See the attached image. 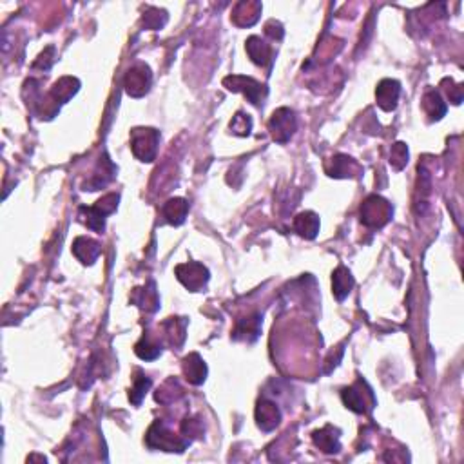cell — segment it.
<instances>
[{"instance_id":"obj_1","label":"cell","mask_w":464,"mask_h":464,"mask_svg":"<svg viewBox=\"0 0 464 464\" xmlns=\"http://www.w3.org/2000/svg\"><path fill=\"white\" fill-rule=\"evenodd\" d=\"M145 443L149 448L161 450V452H183L191 441L183 439L181 435H174L171 430H167L161 421H154L145 435Z\"/></svg>"},{"instance_id":"obj_2","label":"cell","mask_w":464,"mask_h":464,"mask_svg":"<svg viewBox=\"0 0 464 464\" xmlns=\"http://www.w3.org/2000/svg\"><path fill=\"white\" fill-rule=\"evenodd\" d=\"M394 209H392L390 201L377 194L368 196L367 200L363 201L361 205V223L372 227V229H381L390 221Z\"/></svg>"},{"instance_id":"obj_3","label":"cell","mask_w":464,"mask_h":464,"mask_svg":"<svg viewBox=\"0 0 464 464\" xmlns=\"http://www.w3.org/2000/svg\"><path fill=\"white\" fill-rule=\"evenodd\" d=\"M160 132L151 128H137L131 131L132 154L140 161H152L157 158Z\"/></svg>"},{"instance_id":"obj_4","label":"cell","mask_w":464,"mask_h":464,"mask_svg":"<svg viewBox=\"0 0 464 464\" xmlns=\"http://www.w3.org/2000/svg\"><path fill=\"white\" fill-rule=\"evenodd\" d=\"M223 85L232 93H243L249 98L252 105H261L267 97V88L263 83H259L252 77H243V74H230L223 79Z\"/></svg>"},{"instance_id":"obj_5","label":"cell","mask_w":464,"mask_h":464,"mask_svg":"<svg viewBox=\"0 0 464 464\" xmlns=\"http://www.w3.org/2000/svg\"><path fill=\"white\" fill-rule=\"evenodd\" d=\"M341 399L347 405V408H350L356 414H367L376 406L374 392L365 381H357L356 385L345 388L341 392Z\"/></svg>"},{"instance_id":"obj_6","label":"cell","mask_w":464,"mask_h":464,"mask_svg":"<svg viewBox=\"0 0 464 464\" xmlns=\"http://www.w3.org/2000/svg\"><path fill=\"white\" fill-rule=\"evenodd\" d=\"M298 129V120L292 109L279 108L272 112L269 120V131L278 143H287Z\"/></svg>"},{"instance_id":"obj_7","label":"cell","mask_w":464,"mask_h":464,"mask_svg":"<svg viewBox=\"0 0 464 464\" xmlns=\"http://www.w3.org/2000/svg\"><path fill=\"white\" fill-rule=\"evenodd\" d=\"M174 272H176L178 281H180L185 288H189L191 292L201 290L210 278L207 267H203V265L198 263V261H187V263L178 265L176 269H174Z\"/></svg>"},{"instance_id":"obj_8","label":"cell","mask_w":464,"mask_h":464,"mask_svg":"<svg viewBox=\"0 0 464 464\" xmlns=\"http://www.w3.org/2000/svg\"><path fill=\"white\" fill-rule=\"evenodd\" d=\"M152 83V74L149 65L145 64H137L132 65L131 69L125 74V80H123V85H125V91H128L129 97L140 98L149 91Z\"/></svg>"},{"instance_id":"obj_9","label":"cell","mask_w":464,"mask_h":464,"mask_svg":"<svg viewBox=\"0 0 464 464\" xmlns=\"http://www.w3.org/2000/svg\"><path fill=\"white\" fill-rule=\"evenodd\" d=\"M256 423L263 432H272L281 423V412L278 405L269 399H259L256 406Z\"/></svg>"},{"instance_id":"obj_10","label":"cell","mask_w":464,"mask_h":464,"mask_svg":"<svg viewBox=\"0 0 464 464\" xmlns=\"http://www.w3.org/2000/svg\"><path fill=\"white\" fill-rule=\"evenodd\" d=\"M401 94V83L397 80L385 79L379 82L376 89V100L377 105L383 109V111L390 112L397 108V100H399Z\"/></svg>"},{"instance_id":"obj_11","label":"cell","mask_w":464,"mask_h":464,"mask_svg":"<svg viewBox=\"0 0 464 464\" xmlns=\"http://www.w3.org/2000/svg\"><path fill=\"white\" fill-rule=\"evenodd\" d=\"M327 174L332 178H352L357 176L359 172V165L354 158L347 157V154H336L327 161Z\"/></svg>"},{"instance_id":"obj_12","label":"cell","mask_w":464,"mask_h":464,"mask_svg":"<svg viewBox=\"0 0 464 464\" xmlns=\"http://www.w3.org/2000/svg\"><path fill=\"white\" fill-rule=\"evenodd\" d=\"M102 252V247L98 241H94L93 238H88V236H79L77 240L73 241V254L77 256L79 261H82L83 265H93Z\"/></svg>"},{"instance_id":"obj_13","label":"cell","mask_w":464,"mask_h":464,"mask_svg":"<svg viewBox=\"0 0 464 464\" xmlns=\"http://www.w3.org/2000/svg\"><path fill=\"white\" fill-rule=\"evenodd\" d=\"M183 376H185L187 381L196 386L205 381L207 365L200 357V354L192 352L183 359Z\"/></svg>"},{"instance_id":"obj_14","label":"cell","mask_w":464,"mask_h":464,"mask_svg":"<svg viewBox=\"0 0 464 464\" xmlns=\"http://www.w3.org/2000/svg\"><path fill=\"white\" fill-rule=\"evenodd\" d=\"M294 230L305 240H314L319 232V216L312 212V210L299 212L294 218Z\"/></svg>"},{"instance_id":"obj_15","label":"cell","mask_w":464,"mask_h":464,"mask_svg":"<svg viewBox=\"0 0 464 464\" xmlns=\"http://www.w3.org/2000/svg\"><path fill=\"white\" fill-rule=\"evenodd\" d=\"M312 441L314 445L318 446L321 452H325V454H336V452L341 450V445H339V430L330 425H327L321 430L314 432Z\"/></svg>"},{"instance_id":"obj_16","label":"cell","mask_w":464,"mask_h":464,"mask_svg":"<svg viewBox=\"0 0 464 464\" xmlns=\"http://www.w3.org/2000/svg\"><path fill=\"white\" fill-rule=\"evenodd\" d=\"M161 214L165 218L167 223L171 225H181L185 221L187 214H189V203L183 198H171L167 200L161 207Z\"/></svg>"},{"instance_id":"obj_17","label":"cell","mask_w":464,"mask_h":464,"mask_svg":"<svg viewBox=\"0 0 464 464\" xmlns=\"http://www.w3.org/2000/svg\"><path fill=\"white\" fill-rule=\"evenodd\" d=\"M245 49H247V53H249L250 60L254 62L256 65H267L270 62V57H272V49L270 46L261 40V37H249L247 39V44H245Z\"/></svg>"},{"instance_id":"obj_18","label":"cell","mask_w":464,"mask_h":464,"mask_svg":"<svg viewBox=\"0 0 464 464\" xmlns=\"http://www.w3.org/2000/svg\"><path fill=\"white\" fill-rule=\"evenodd\" d=\"M354 288V276L347 267L339 265L332 274V292L337 301H343L347 298L350 290Z\"/></svg>"},{"instance_id":"obj_19","label":"cell","mask_w":464,"mask_h":464,"mask_svg":"<svg viewBox=\"0 0 464 464\" xmlns=\"http://www.w3.org/2000/svg\"><path fill=\"white\" fill-rule=\"evenodd\" d=\"M261 332V316L252 314L249 318H243L236 323L234 339H243V341H254Z\"/></svg>"},{"instance_id":"obj_20","label":"cell","mask_w":464,"mask_h":464,"mask_svg":"<svg viewBox=\"0 0 464 464\" xmlns=\"http://www.w3.org/2000/svg\"><path fill=\"white\" fill-rule=\"evenodd\" d=\"M80 88V82L73 77H62L59 82H54V85L51 88V98H53L57 103H65L69 98H73L77 94Z\"/></svg>"},{"instance_id":"obj_21","label":"cell","mask_w":464,"mask_h":464,"mask_svg":"<svg viewBox=\"0 0 464 464\" xmlns=\"http://www.w3.org/2000/svg\"><path fill=\"white\" fill-rule=\"evenodd\" d=\"M423 108H425L426 114L430 117L432 122H437L446 114V103L443 102L441 94L434 89H428L423 97Z\"/></svg>"},{"instance_id":"obj_22","label":"cell","mask_w":464,"mask_h":464,"mask_svg":"<svg viewBox=\"0 0 464 464\" xmlns=\"http://www.w3.org/2000/svg\"><path fill=\"white\" fill-rule=\"evenodd\" d=\"M161 327L165 330V337L169 339L171 345H174V347H181V345H183V341H185V327H187L185 318H169L167 321L161 323Z\"/></svg>"},{"instance_id":"obj_23","label":"cell","mask_w":464,"mask_h":464,"mask_svg":"<svg viewBox=\"0 0 464 464\" xmlns=\"http://www.w3.org/2000/svg\"><path fill=\"white\" fill-rule=\"evenodd\" d=\"M132 299H134V303H138V307H142L147 312H157L158 307H160L154 283H149V287L145 288H134V298Z\"/></svg>"},{"instance_id":"obj_24","label":"cell","mask_w":464,"mask_h":464,"mask_svg":"<svg viewBox=\"0 0 464 464\" xmlns=\"http://www.w3.org/2000/svg\"><path fill=\"white\" fill-rule=\"evenodd\" d=\"M134 354L143 361H152L161 354V345L154 341L149 334H143L142 339L134 345Z\"/></svg>"},{"instance_id":"obj_25","label":"cell","mask_w":464,"mask_h":464,"mask_svg":"<svg viewBox=\"0 0 464 464\" xmlns=\"http://www.w3.org/2000/svg\"><path fill=\"white\" fill-rule=\"evenodd\" d=\"M80 218L85 225H88L89 229L94 230V232H103L105 229V218L108 216H103L97 207H80Z\"/></svg>"},{"instance_id":"obj_26","label":"cell","mask_w":464,"mask_h":464,"mask_svg":"<svg viewBox=\"0 0 464 464\" xmlns=\"http://www.w3.org/2000/svg\"><path fill=\"white\" fill-rule=\"evenodd\" d=\"M151 379L149 377H145L142 374V372H137V377H134V381H132V388L131 392H129V399H131L132 405H140L142 403V399L145 397V394L149 392V388H151Z\"/></svg>"},{"instance_id":"obj_27","label":"cell","mask_w":464,"mask_h":464,"mask_svg":"<svg viewBox=\"0 0 464 464\" xmlns=\"http://www.w3.org/2000/svg\"><path fill=\"white\" fill-rule=\"evenodd\" d=\"M230 131L238 134V137H249L250 131H252V118L245 112L238 111L230 120Z\"/></svg>"},{"instance_id":"obj_28","label":"cell","mask_w":464,"mask_h":464,"mask_svg":"<svg viewBox=\"0 0 464 464\" xmlns=\"http://www.w3.org/2000/svg\"><path fill=\"white\" fill-rule=\"evenodd\" d=\"M390 163L394 165L396 171L405 169L406 163H408V147H406L403 142H397L396 145H392Z\"/></svg>"},{"instance_id":"obj_29","label":"cell","mask_w":464,"mask_h":464,"mask_svg":"<svg viewBox=\"0 0 464 464\" xmlns=\"http://www.w3.org/2000/svg\"><path fill=\"white\" fill-rule=\"evenodd\" d=\"M161 13H163V11L160 10H149L145 15H143V24H145L147 28H151V30H160L161 26L165 24V20H160V17H158L161 15Z\"/></svg>"},{"instance_id":"obj_30","label":"cell","mask_w":464,"mask_h":464,"mask_svg":"<svg viewBox=\"0 0 464 464\" xmlns=\"http://www.w3.org/2000/svg\"><path fill=\"white\" fill-rule=\"evenodd\" d=\"M452 88H446V93L450 97V102H454L455 105H459L463 102V85H454V80H450Z\"/></svg>"},{"instance_id":"obj_31","label":"cell","mask_w":464,"mask_h":464,"mask_svg":"<svg viewBox=\"0 0 464 464\" xmlns=\"http://www.w3.org/2000/svg\"><path fill=\"white\" fill-rule=\"evenodd\" d=\"M265 33L269 34V37H272L274 40L276 39H281L283 37V26L279 24V22H276V20H270L269 24L265 26Z\"/></svg>"}]
</instances>
